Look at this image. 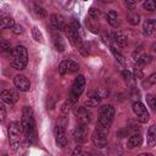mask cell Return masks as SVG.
<instances>
[{
    "label": "cell",
    "mask_w": 156,
    "mask_h": 156,
    "mask_svg": "<svg viewBox=\"0 0 156 156\" xmlns=\"http://www.w3.org/2000/svg\"><path fill=\"white\" fill-rule=\"evenodd\" d=\"M21 124L24 132L26 138L28 141H34L35 140V119H34V113L30 106H24L22 110V118H21Z\"/></svg>",
    "instance_id": "cell-1"
},
{
    "label": "cell",
    "mask_w": 156,
    "mask_h": 156,
    "mask_svg": "<svg viewBox=\"0 0 156 156\" xmlns=\"http://www.w3.org/2000/svg\"><path fill=\"white\" fill-rule=\"evenodd\" d=\"M7 133H9V141H10L11 147L13 150H17L22 145V140H23L22 134H24L22 124L18 122H11L9 124Z\"/></svg>",
    "instance_id": "cell-2"
},
{
    "label": "cell",
    "mask_w": 156,
    "mask_h": 156,
    "mask_svg": "<svg viewBox=\"0 0 156 156\" xmlns=\"http://www.w3.org/2000/svg\"><path fill=\"white\" fill-rule=\"evenodd\" d=\"M11 57H12L11 65L15 69L22 71L26 68V66L28 63V52H27V49L24 46H22V45L16 46L12 50Z\"/></svg>",
    "instance_id": "cell-3"
},
{
    "label": "cell",
    "mask_w": 156,
    "mask_h": 156,
    "mask_svg": "<svg viewBox=\"0 0 156 156\" xmlns=\"http://www.w3.org/2000/svg\"><path fill=\"white\" fill-rule=\"evenodd\" d=\"M113 117H115V108L112 105L101 106L98 116V127L108 129L113 122Z\"/></svg>",
    "instance_id": "cell-4"
},
{
    "label": "cell",
    "mask_w": 156,
    "mask_h": 156,
    "mask_svg": "<svg viewBox=\"0 0 156 156\" xmlns=\"http://www.w3.org/2000/svg\"><path fill=\"white\" fill-rule=\"evenodd\" d=\"M84 88H85V78H84V76L80 74L74 79V82L72 84V88H71V91H69V98L68 99L72 104L78 101L79 96L84 91Z\"/></svg>",
    "instance_id": "cell-5"
},
{
    "label": "cell",
    "mask_w": 156,
    "mask_h": 156,
    "mask_svg": "<svg viewBox=\"0 0 156 156\" xmlns=\"http://www.w3.org/2000/svg\"><path fill=\"white\" fill-rule=\"evenodd\" d=\"M107 130L108 129H105L101 127L95 128V130L93 132V135H91V140L95 146L101 149L107 145Z\"/></svg>",
    "instance_id": "cell-6"
},
{
    "label": "cell",
    "mask_w": 156,
    "mask_h": 156,
    "mask_svg": "<svg viewBox=\"0 0 156 156\" xmlns=\"http://www.w3.org/2000/svg\"><path fill=\"white\" fill-rule=\"evenodd\" d=\"M65 124H66V119H60V121H57V123L55 126V139H56V144L60 147H63L67 144Z\"/></svg>",
    "instance_id": "cell-7"
},
{
    "label": "cell",
    "mask_w": 156,
    "mask_h": 156,
    "mask_svg": "<svg viewBox=\"0 0 156 156\" xmlns=\"http://www.w3.org/2000/svg\"><path fill=\"white\" fill-rule=\"evenodd\" d=\"M133 112L136 115V118L140 123H146L149 121V111L146 108V106L144 104H141L140 101H135L133 104Z\"/></svg>",
    "instance_id": "cell-8"
},
{
    "label": "cell",
    "mask_w": 156,
    "mask_h": 156,
    "mask_svg": "<svg viewBox=\"0 0 156 156\" xmlns=\"http://www.w3.org/2000/svg\"><path fill=\"white\" fill-rule=\"evenodd\" d=\"M63 32L66 33V35H67L68 40L72 43V45H74L76 48L79 49L80 45L83 44V40H82V38H80V34H79L78 32H76L71 26H66L65 29H63Z\"/></svg>",
    "instance_id": "cell-9"
},
{
    "label": "cell",
    "mask_w": 156,
    "mask_h": 156,
    "mask_svg": "<svg viewBox=\"0 0 156 156\" xmlns=\"http://www.w3.org/2000/svg\"><path fill=\"white\" fill-rule=\"evenodd\" d=\"M13 84L16 87L17 90L20 91H28L30 89V83L28 80V78L23 74H17L13 78Z\"/></svg>",
    "instance_id": "cell-10"
},
{
    "label": "cell",
    "mask_w": 156,
    "mask_h": 156,
    "mask_svg": "<svg viewBox=\"0 0 156 156\" xmlns=\"http://www.w3.org/2000/svg\"><path fill=\"white\" fill-rule=\"evenodd\" d=\"M73 138L79 144L85 143L88 140V129H87L85 124H80L79 123V126H77V128L73 132Z\"/></svg>",
    "instance_id": "cell-11"
},
{
    "label": "cell",
    "mask_w": 156,
    "mask_h": 156,
    "mask_svg": "<svg viewBox=\"0 0 156 156\" xmlns=\"http://www.w3.org/2000/svg\"><path fill=\"white\" fill-rule=\"evenodd\" d=\"M0 98H1V100H2L4 102L11 105V104L17 102L20 95H18V93H17L15 89H6V90H2V91H1Z\"/></svg>",
    "instance_id": "cell-12"
},
{
    "label": "cell",
    "mask_w": 156,
    "mask_h": 156,
    "mask_svg": "<svg viewBox=\"0 0 156 156\" xmlns=\"http://www.w3.org/2000/svg\"><path fill=\"white\" fill-rule=\"evenodd\" d=\"M74 113H76V116H77V118H78V121H79L80 124H85L87 126L91 121V113L85 107H78V108H76Z\"/></svg>",
    "instance_id": "cell-13"
},
{
    "label": "cell",
    "mask_w": 156,
    "mask_h": 156,
    "mask_svg": "<svg viewBox=\"0 0 156 156\" xmlns=\"http://www.w3.org/2000/svg\"><path fill=\"white\" fill-rule=\"evenodd\" d=\"M50 24L56 30H63L65 27H66L63 18L61 16H58V15H51L50 16Z\"/></svg>",
    "instance_id": "cell-14"
},
{
    "label": "cell",
    "mask_w": 156,
    "mask_h": 156,
    "mask_svg": "<svg viewBox=\"0 0 156 156\" xmlns=\"http://www.w3.org/2000/svg\"><path fill=\"white\" fill-rule=\"evenodd\" d=\"M144 33L147 37H156V20H147L144 23Z\"/></svg>",
    "instance_id": "cell-15"
},
{
    "label": "cell",
    "mask_w": 156,
    "mask_h": 156,
    "mask_svg": "<svg viewBox=\"0 0 156 156\" xmlns=\"http://www.w3.org/2000/svg\"><path fill=\"white\" fill-rule=\"evenodd\" d=\"M85 26L91 33H99L100 32V23L96 18H93V17L88 16L85 18Z\"/></svg>",
    "instance_id": "cell-16"
},
{
    "label": "cell",
    "mask_w": 156,
    "mask_h": 156,
    "mask_svg": "<svg viewBox=\"0 0 156 156\" xmlns=\"http://www.w3.org/2000/svg\"><path fill=\"white\" fill-rule=\"evenodd\" d=\"M112 40H113L115 45L121 46V48L126 46V45H127V43H128L127 37H126L123 33H121V32H115V33L112 34Z\"/></svg>",
    "instance_id": "cell-17"
},
{
    "label": "cell",
    "mask_w": 156,
    "mask_h": 156,
    "mask_svg": "<svg viewBox=\"0 0 156 156\" xmlns=\"http://www.w3.org/2000/svg\"><path fill=\"white\" fill-rule=\"evenodd\" d=\"M143 144V136L138 133H135V134H133V135H130L129 136V139H128V141H127V145H128V147H138V146H140Z\"/></svg>",
    "instance_id": "cell-18"
},
{
    "label": "cell",
    "mask_w": 156,
    "mask_h": 156,
    "mask_svg": "<svg viewBox=\"0 0 156 156\" xmlns=\"http://www.w3.org/2000/svg\"><path fill=\"white\" fill-rule=\"evenodd\" d=\"M147 145L150 147L156 146V124H152L147 130Z\"/></svg>",
    "instance_id": "cell-19"
},
{
    "label": "cell",
    "mask_w": 156,
    "mask_h": 156,
    "mask_svg": "<svg viewBox=\"0 0 156 156\" xmlns=\"http://www.w3.org/2000/svg\"><path fill=\"white\" fill-rule=\"evenodd\" d=\"M0 26H1V28H12L13 26H15V22H13V20H12V17H10V16H2L1 17V20H0Z\"/></svg>",
    "instance_id": "cell-20"
},
{
    "label": "cell",
    "mask_w": 156,
    "mask_h": 156,
    "mask_svg": "<svg viewBox=\"0 0 156 156\" xmlns=\"http://www.w3.org/2000/svg\"><path fill=\"white\" fill-rule=\"evenodd\" d=\"M54 45H55V49L57 51H63L65 50V43L62 40V38L57 34V33H54Z\"/></svg>",
    "instance_id": "cell-21"
},
{
    "label": "cell",
    "mask_w": 156,
    "mask_h": 156,
    "mask_svg": "<svg viewBox=\"0 0 156 156\" xmlns=\"http://www.w3.org/2000/svg\"><path fill=\"white\" fill-rule=\"evenodd\" d=\"M107 22L112 26V27H117L119 21H118V15L116 11H110L107 13Z\"/></svg>",
    "instance_id": "cell-22"
},
{
    "label": "cell",
    "mask_w": 156,
    "mask_h": 156,
    "mask_svg": "<svg viewBox=\"0 0 156 156\" xmlns=\"http://www.w3.org/2000/svg\"><path fill=\"white\" fill-rule=\"evenodd\" d=\"M100 101H101V98L93 94V95H91L90 98H88V100L85 101V106H88V107H95V106H98V105L100 104Z\"/></svg>",
    "instance_id": "cell-23"
},
{
    "label": "cell",
    "mask_w": 156,
    "mask_h": 156,
    "mask_svg": "<svg viewBox=\"0 0 156 156\" xmlns=\"http://www.w3.org/2000/svg\"><path fill=\"white\" fill-rule=\"evenodd\" d=\"M127 21L130 23V24H133V26H136L139 22H140V16L136 13V12H129L128 15H127Z\"/></svg>",
    "instance_id": "cell-24"
},
{
    "label": "cell",
    "mask_w": 156,
    "mask_h": 156,
    "mask_svg": "<svg viewBox=\"0 0 156 156\" xmlns=\"http://www.w3.org/2000/svg\"><path fill=\"white\" fill-rule=\"evenodd\" d=\"M66 67H67V73H74L79 68L78 63L73 60H66Z\"/></svg>",
    "instance_id": "cell-25"
},
{
    "label": "cell",
    "mask_w": 156,
    "mask_h": 156,
    "mask_svg": "<svg viewBox=\"0 0 156 156\" xmlns=\"http://www.w3.org/2000/svg\"><path fill=\"white\" fill-rule=\"evenodd\" d=\"M151 60H152V57H151L150 55H141V56L136 60V65H139L140 67H144L145 65L150 63Z\"/></svg>",
    "instance_id": "cell-26"
},
{
    "label": "cell",
    "mask_w": 156,
    "mask_h": 156,
    "mask_svg": "<svg viewBox=\"0 0 156 156\" xmlns=\"http://www.w3.org/2000/svg\"><path fill=\"white\" fill-rule=\"evenodd\" d=\"M111 52L113 54V56L116 57V60H117L119 63H122V65H126V63H127L126 60H124V57H123V55H122L119 51H117L115 46H111Z\"/></svg>",
    "instance_id": "cell-27"
},
{
    "label": "cell",
    "mask_w": 156,
    "mask_h": 156,
    "mask_svg": "<svg viewBox=\"0 0 156 156\" xmlns=\"http://www.w3.org/2000/svg\"><path fill=\"white\" fill-rule=\"evenodd\" d=\"M143 6L147 11H154L156 10V0H144Z\"/></svg>",
    "instance_id": "cell-28"
},
{
    "label": "cell",
    "mask_w": 156,
    "mask_h": 156,
    "mask_svg": "<svg viewBox=\"0 0 156 156\" xmlns=\"http://www.w3.org/2000/svg\"><path fill=\"white\" fill-rule=\"evenodd\" d=\"M32 34H33V38H34L35 41L43 43V34H41V32L38 29V27H33V29H32Z\"/></svg>",
    "instance_id": "cell-29"
},
{
    "label": "cell",
    "mask_w": 156,
    "mask_h": 156,
    "mask_svg": "<svg viewBox=\"0 0 156 156\" xmlns=\"http://www.w3.org/2000/svg\"><path fill=\"white\" fill-rule=\"evenodd\" d=\"M146 102H147L149 107H151V110L156 112V96H154V95H151V94L147 95V96H146Z\"/></svg>",
    "instance_id": "cell-30"
},
{
    "label": "cell",
    "mask_w": 156,
    "mask_h": 156,
    "mask_svg": "<svg viewBox=\"0 0 156 156\" xmlns=\"http://www.w3.org/2000/svg\"><path fill=\"white\" fill-rule=\"evenodd\" d=\"M155 83H156V72L150 74L149 78H146V80L143 83V85H144V88H149L151 84H155Z\"/></svg>",
    "instance_id": "cell-31"
},
{
    "label": "cell",
    "mask_w": 156,
    "mask_h": 156,
    "mask_svg": "<svg viewBox=\"0 0 156 156\" xmlns=\"http://www.w3.org/2000/svg\"><path fill=\"white\" fill-rule=\"evenodd\" d=\"M34 12H35V15H37L39 18L46 17V11H45L40 5H35V6H34Z\"/></svg>",
    "instance_id": "cell-32"
},
{
    "label": "cell",
    "mask_w": 156,
    "mask_h": 156,
    "mask_svg": "<svg viewBox=\"0 0 156 156\" xmlns=\"http://www.w3.org/2000/svg\"><path fill=\"white\" fill-rule=\"evenodd\" d=\"M134 77L135 78H143L144 73H143V67H140L139 65H134Z\"/></svg>",
    "instance_id": "cell-33"
},
{
    "label": "cell",
    "mask_w": 156,
    "mask_h": 156,
    "mask_svg": "<svg viewBox=\"0 0 156 156\" xmlns=\"http://www.w3.org/2000/svg\"><path fill=\"white\" fill-rule=\"evenodd\" d=\"M11 30H12V33L16 34V35L23 34V32H24V29H23V27H22L21 24H15V26L11 28Z\"/></svg>",
    "instance_id": "cell-34"
},
{
    "label": "cell",
    "mask_w": 156,
    "mask_h": 156,
    "mask_svg": "<svg viewBox=\"0 0 156 156\" xmlns=\"http://www.w3.org/2000/svg\"><path fill=\"white\" fill-rule=\"evenodd\" d=\"M88 16H90V17L98 20L99 16H100V12H99L98 9H95V7H90V9H89V12H88Z\"/></svg>",
    "instance_id": "cell-35"
},
{
    "label": "cell",
    "mask_w": 156,
    "mask_h": 156,
    "mask_svg": "<svg viewBox=\"0 0 156 156\" xmlns=\"http://www.w3.org/2000/svg\"><path fill=\"white\" fill-rule=\"evenodd\" d=\"M78 50H79V52H80L83 56L89 55V45H88V44H85V43H83Z\"/></svg>",
    "instance_id": "cell-36"
},
{
    "label": "cell",
    "mask_w": 156,
    "mask_h": 156,
    "mask_svg": "<svg viewBox=\"0 0 156 156\" xmlns=\"http://www.w3.org/2000/svg\"><path fill=\"white\" fill-rule=\"evenodd\" d=\"M0 45H1V50H2L4 52H6V51H9V52H12V50L10 49V43H7L5 39H2V40H1Z\"/></svg>",
    "instance_id": "cell-37"
},
{
    "label": "cell",
    "mask_w": 156,
    "mask_h": 156,
    "mask_svg": "<svg viewBox=\"0 0 156 156\" xmlns=\"http://www.w3.org/2000/svg\"><path fill=\"white\" fill-rule=\"evenodd\" d=\"M69 26H71V27H72V28H73V29H74L76 32H78V33H80V29H82V28H80V24H79V22H78L77 20H74V18H73Z\"/></svg>",
    "instance_id": "cell-38"
},
{
    "label": "cell",
    "mask_w": 156,
    "mask_h": 156,
    "mask_svg": "<svg viewBox=\"0 0 156 156\" xmlns=\"http://www.w3.org/2000/svg\"><path fill=\"white\" fill-rule=\"evenodd\" d=\"M58 73H60V74H66V73H67L66 60H65V61H62V62L60 63V66H58Z\"/></svg>",
    "instance_id": "cell-39"
},
{
    "label": "cell",
    "mask_w": 156,
    "mask_h": 156,
    "mask_svg": "<svg viewBox=\"0 0 156 156\" xmlns=\"http://www.w3.org/2000/svg\"><path fill=\"white\" fill-rule=\"evenodd\" d=\"M141 51H143V46H139V48H138V49H136V50L133 52V57L138 60V58L141 56V55H140V54H141Z\"/></svg>",
    "instance_id": "cell-40"
},
{
    "label": "cell",
    "mask_w": 156,
    "mask_h": 156,
    "mask_svg": "<svg viewBox=\"0 0 156 156\" xmlns=\"http://www.w3.org/2000/svg\"><path fill=\"white\" fill-rule=\"evenodd\" d=\"M5 117H6V111H5V106L1 104L0 105V118H1V122L5 119Z\"/></svg>",
    "instance_id": "cell-41"
},
{
    "label": "cell",
    "mask_w": 156,
    "mask_h": 156,
    "mask_svg": "<svg viewBox=\"0 0 156 156\" xmlns=\"http://www.w3.org/2000/svg\"><path fill=\"white\" fill-rule=\"evenodd\" d=\"M123 1L127 5V7H129V9H133L135 6V4H136V0H123Z\"/></svg>",
    "instance_id": "cell-42"
},
{
    "label": "cell",
    "mask_w": 156,
    "mask_h": 156,
    "mask_svg": "<svg viewBox=\"0 0 156 156\" xmlns=\"http://www.w3.org/2000/svg\"><path fill=\"white\" fill-rule=\"evenodd\" d=\"M122 76L124 77V79H130V78H132V73H130L129 71H127V69H124V71L122 72Z\"/></svg>",
    "instance_id": "cell-43"
},
{
    "label": "cell",
    "mask_w": 156,
    "mask_h": 156,
    "mask_svg": "<svg viewBox=\"0 0 156 156\" xmlns=\"http://www.w3.org/2000/svg\"><path fill=\"white\" fill-rule=\"evenodd\" d=\"M132 96H133V98H134V96H136V99H139V96H140L139 91H138L135 88H134V89H133V91H132Z\"/></svg>",
    "instance_id": "cell-44"
},
{
    "label": "cell",
    "mask_w": 156,
    "mask_h": 156,
    "mask_svg": "<svg viewBox=\"0 0 156 156\" xmlns=\"http://www.w3.org/2000/svg\"><path fill=\"white\" fill-rule=\"evenodd\" d=\"M102 1H104V2H113L115 0H102Z\"/></svg>",
    "instance_id": "cell-45"
},
{
    "label": "cell",
    "mask_w": 156,
    "mask_h": 156,
    "mask_svg": "<svg viewBox=\"0 0 156 156\" xmlns=\"http://www.w3.org/2000/svg\"><path fill=\"white\" fill-rule=\"evenodd\" d=\"M136 1H138V0H136Z\"/></svg>",
    "instance_id": "cell-46"
}]
</instances>
